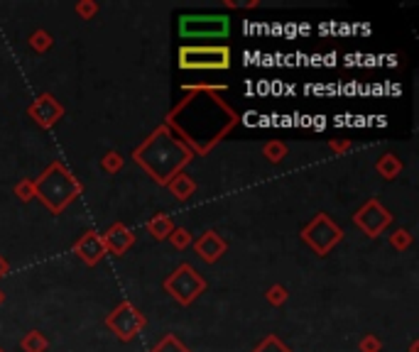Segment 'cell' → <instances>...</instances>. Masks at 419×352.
<instances>
[{
    "label": "cell",
    "instance_id": "6da1fadb",
    "mask_svg": "<svg viewBox=\"0 0 419 352\" xmlns=\"http://www.w3.org/2000/svg\"><path fill=\"white\" fill-rule=\"evenodd\" d=\"M133 159L140 169H145L157 184L167 186V181L175 174L184 171L186 164L194 159L189 144H184V139L175 137L172 130L167 125H160L157 130H152V135L140 144L133 152Z\"/></svg>",
    "mask_w": 419,
    "mask_h": 352
},
{
    "label": "cell",
    "instance_id": "7a4b0ae2",
    "mask_svg": "<svg viewBox=\"0 0 419 352\" xmlns=\"http://www.w3.org/2000/svg\"><path fill=\"white\" fill-rule=\"evenodd\" d=\"M81 196V181L61 162H52L35 179V199H40L52 213H61Z\"/></svg>",
    "mask_w": 419,
    "mask_h": 352
},
{
    "label": "cell",
    "instance_id": "3957f363",
    "mask_svg": "<svg viewBox=\"0 0 419 352\" xmlns=\"http://www.w3.org/2000/svg\"><path fill=\"white\" fill-rule=\"evenodd\" d=\"M165 291L170 293L177 303L189 306V303H194L196 298L206 291V279L201 277L191 264L184 262L165 279Z\"/></svg>",
    "mask_w": 419,
    "mask_h": 352
},
{
    "label": "cell",
    "instance_id": "277c9868",
    "mask_svg": "<svg viewBox=\"0 0 419 352\" xmlns=\"http://www.w3.org/2000/svg\"><path fill=\"white\" fill-rule=\"evenodd\" d=\"M302 240H304L319 257H324V254H329L331 250L344 240V230L326 213H316L314 218L302 228Z\"/></svg>",
    "mask_w": 419,
    "mask_h": 352
},
{
    "label": "cell",
    "instance_id": "5b68a950",
    "mask_svg": "<svg viewBox=\"0 0 419 352\" xmlns=\"http://www.w3.org/2000/svg\"><path fill=\"white\" fill-rule=\"evenodd\" d=\"M179 66L186 71H221L230 66L228 47H182Z\"/></svg>",
    "mask_w": 419,
    "mask_h": 352
},
{
    "label": "cell",
    "instance_id": "8992f818",
    "mask_svg": "<svg viewBox=\"0 0 419 352\" xmlns=\"http://www.w3.org/2000/svg\"><path fill=\"white\" fill-rule=\"evenodd\" d=\"M105 326L115 332L118 340H133V337H138L140 332L145 330L147 318H145V313L135 306V303L123 301V303H118L108 316H105Z\"/></svg>",
    "mask_w": 419,
    "mask_h": 352
},
{
    "label": "cell",
    "instance_id": "52a82bcc",
    "mask_svg": "<svg viewBox=\"0 0 419 352\" xmlns=\"http://www.w3.org/2000/svg\"><path fill=\"white\" fill-rule=\"evenodd\" d=\"M230 22L226 15H184L179 20V35L189 40H209V37H228Z\"/></svg>",
    "mask_w": 419,
    "mask_h": 352
},
{
    "label": "cell",
    "instance_id": "ba28073f",
    "mask_svg": "<svg viewBox=\"0 0 419 352\" xmlns=\"http://www.w3.org/2000/svg\"><path fill=\"white\" fill-rule=\"evenodd\" d=\"M353 225L358 230H363L368 238H378L380 233H385V230L392 225V213H390L380 201L370 199V201H365L358 211H355Z\"/></svg>",
    "mask_w": 419,
    "mask_h": 352
},
{
    "label": "cell",
    "instance_id": "9c48e42d",
    "mask_svg": "<svg viewBox=\"0 0 419 352\" xmlns=\"http://www.w3.org/2000/svg\"><path fill=\"white\" fill-rule=\"evenodd\" d=\"M27 113H30V118L35 120L40 128L50 130L61 120V115H64V105H61L52 93H45L30 105V110H27Z\"/></svg>",
    "mask_w": 419,
    "mask_h": 352
},
{
    "label": "cell",
    "instance_id": "30bf717a",
    "mask_svg": "<svg viewBox=\"0 0 419 352\" xmlns=\"http://www.w3.org/2000/svg\"><path fill=\"white\" fill-rule=\"evenodd\" d=\"M105 245H103V238H101L96 230H86L79 240L74 243V254L86 264V267H96L101 259L105 257Z\"/></svg>",
    "mask_w": 419,
    "mask_h": 352
},
{
    "label": "cell",
    "instance_id": "8fae6325",
    "mask_svg": "<svg viewBox=\"0 0 419 352\" xmlns=\"http://www.w3.org/2000/svg\"><path fill=\"white\" fill-rule=\"evenodd\" d=\"M191 245H194V252L199 254V259H204L206 264L219 262L226 254V250H228V243H226L216 230H206V233L199 235Z\"/></svg>",
    "mask_w": 419,
    "mask_h": 352
},
{
    "label": "cell",
    "instance_id": "7c38bea8",
    "mask_svg": "<svg viewBox=\"0 0 419 352\" xmlns=\"http://www.w3.org/2000/svg\"><path fill=\"white\" fill-rule=\"evenodd\" d=\"M101 238H103L105 250L113 254H125L135 245L133 228H128L125 223H113L108 230H105V235H101Z\"/></svg>",
    "mask_w": 419,
    "mask_h": 352
},
{
    "label": "cell",
    "instance_id": "4fadbf2b",
    "mask_svg": "<svg viewBox=\"0 0 419 352\" xmlns=\"http://www.w3.org/2000/svg\"><path fill=\"white\" fill-rule=\"evenodd\" d=\"M167 189H170L172 196H177L179 201H186V199H191V196L196 194V181L191 179L186 171H179V174H175L170 181H167Z\"/></svg>",
    "mask_w": 419,
    "mask_h": 352
},
{
    "label": "cell",
    "instance_id": "5bb4252c",
    "mask_svg": "<svg viewBox=\"0 0 419 352\" xmlns=\"http://www.w3.org/2000/svg\"><path fill=\"white\" fill-rule=\"evenodd\" d=\"M172 230H175V223H172V218L165 213H157L147 220V233L155 240H167L172 235Z\"/></svg>",
    "mask_w": 419,
    "mask_h": 352
},
{
    "label": "cell",
    "instance_id": "9a60e30c",
    "mask_svg": "<svg viewBox=\"0 0 419 352\" xmlns=\"http://www.w3.org/2000/svg\"><path fill=\"white\" fill-rule=\"evenodd\" d=\"M375 169H378V174L383 179L392 181L397 179L399 171H402V162H399V157H395V154H383V157L378 159V164H375Z\"/></svg>",
    "mask_w": 419,
    "mask_h": 352
},
{
    "label": "cell",
    "instance_id": "2e32d148",
    "mask_svg": "<svg viewBox=\"0 0 419 352\" xmlns=\"http://www.w3.org/2000/svg\"><path fill=\"white\" fill-rule=\"evenodd\" d=\"M20 347L25 352H47V347H50V342H47V337L42 335L40 330H30L25 337L20 340Z\"/></svg>",
    "mask_w": 419,
    "mask_h": 352
},
{
    "label": "cell",
    "instance_id": "e0dca14e",
    "mask_svg": "<svg viewBox=\"0 0 419 352\" xmlns=\"http://www.w3.org/2000/svg\"><path fill=\"white\" fill-rule=\"evenodd\" d=\"M263 157H267V162L279 164L287 157V144L279 142V139H270V142L263 144Z\"/></svg>",
    "mask_w": 419,
    "mask_h": 352
},
{
    "label": "cell",
    "instance_id": "ac0fdd59",
    "mask_svg": "<svg viewBox=\"0 0 419 352\" xmlns=\"http://www.w3.org/2000/svg\"><path fill=\"white\" fill-rule=\"evenodd\" d=\"M150 352H191V350L184 345V342L179 340V337H177V335H172V332H170V335H165V337H162V340L157 342V345L152 347Z\"/></svg>",
    "mask_w": 419,
    "mask_h": 352
},
{
    "label": "cell",
    "instance_id": "d6986e66",
    "mask_svg": "<svg viewBox=\"0 0 419 352\" xmlns=\"http://www.w3.org/2000/svg\"><path fill=\"white\" fill-rule=\"evenodd\" d=\"M27 42H30V47L37 52V54H45V52L50 49L52 42H54V40H52V35H50L47 30H35V32L30 35V40H27Z\"/></svg>",
    "mask_w": 419,
    "mask_h": 352
},
{
    "label": "cell",
    "instance_id": "ffe728a7",
    "mask_svg": "<svg viewBox=\"0 0 419 352\" xmlns=\"http://www.w3.org/2000/svg\"><path fill=\"white\" fill-rule=\"evenodd\" d=\"M253 352H292V350H290V347L285 345V342L279 340L277 335H267V337H265L263 342H260L258 347H255Z\"/></svg>",
    "mask_w": 419,
    "mask_h": 352
},
{
    "label": "cell",
    "instance_id": "44dd1931",
    "mask_svg": "<svg viewBox=\"0 0 419 352\" xmlns=\"http://www.w3.org/2000/svg\"><path fill=\"white\" fill-rule=\"evenodd\" d=\"M123 164H125V157L118 152H108L103 159H101V167H103V171H108V174H118L120 169H123Z\"/></svg>",
    "mask_w": 419,
    "mask_h": 352
},
{
    "label": "cell",
    "instance_id": "7402d4cb",
    "mask_svg": "<svg viewBox=\"0 0 419 352\" xmlns=\"http://www.w3.org/2000/svg\"><path fill=\"white\" fill-rule=\"evenodd\" d=\"M167 240H170V243L175 245L177 250H186L191 243H194L191 233H189V230H184V228H175V230H172V235H170Z\"/></svg>",
    "mask_w": 419,
    "mask_h": 352
},
{
    "label": "cell",
    "instance_id": "603a6c76",
    "mask_svg": "<svg viewBox=\"0 0 419 352\" xmlns=\"http://www.w3.org/2000/svg\"><path fill=\"white\" fill-rule=\"evenodd\" d=\"M15 196L22 201V204H30L32 199H35V181L30 179H22L15 184Z\"/></svg>",
    "mask_w": 419,
    "mask_h": 352
},
{
    "label": "cell",
    "instance_id": "cb8c5ba5",
    "mask_svg": "<svg viewBox=\"0 0 419 352\" xmlns=\"http://www.w3.org/2000/svg\"><path fill=\"white\" fill-rule=\"evenodd\" d=\"M287 289L282 286V284H272V286L267 289V293H265V298H267V303H272V306H282V303L287 301Z\"/></svg>",
    "mask_w": 419,
    "mask_h": 352
},
{
    "label": "cell",
    "instance_id": "d4e9b609",
    "mask_svg": "<svg viewBox=\"0 0 419 352\" xmlns=\"http://www.w3.org/2000/svg\"><path fill=\"white\" fill-rule=\"evenodd\" d=\"M390 245H392L395 250H407L409 245H412V235H409V230H395V233L390 235Z\"/></svg>",
    "mask_w": 419,
    "mask_h": 352
},
{
    "label": "cell",
    "instance_id": "484cf974",
    "mask_svg": "<svg viewBox=\"0 0 419 352\" xmlns=\"http://www.w3.org/2000/svg\"><path fill=\"white\" fill-rule=\"evenodd\" d=\"M76 13H79L84 20H91V17H96V13H98V3H94V0H81V3H76Z\"/></svg>",
    "mask_w": 419,
    "mask_h": 352
},
{
    "label": "cell",
    "instance_id": "4316f807",
    "mask_svg": "<svg viewBox=\"0 0 419 352\" xmlns=\"http://www.w3.org/2000/svg\"><path fill=\"white\" fill-rule=\"evenodd\" d=\"M380 340L375 335H365L363 340H360V352H380Z\"/></svg>",
    "mask_w": 419,
    "mask_h": 352
},
{
    "label": "cell",
    "instance_id": "83f0119b",
    "mask_svg": "<svg viewBox=\"0 0 419 352\" xmlns=\"http://www.w3.org/2000/svg\"><path fill=\"white\" fill-rule=\"evenodd\" d=\"M331 149L334 152H346V149H351V139H331Z\"/></svg>",
    "mask_w": 419,
    "mask_h": 352
},
{
    "label": "cell",
    "instance_id": "f1b7e54d",
    "mask_svg": "<svg viewBox=\"0 0 419 352\" xmlns=\"http://www.w3.org/2000/svg\"><path fill=\"white\" fill-rule=\"evenodd\" d=\"M8 272H10V264H8L6 259H3V254H0V279L6 277Z\"/></svg>",
    "mask_w": 419,
    "mask_h": 352
},
{
    "label": "cell",
    "instance_id": "f546056e",
    "mask_svg": "<svg viewBox=\"0 0 419 352\" xmlns=\"http://www.w3.org/2000/svg\"><path fill=\"white\" fill-rule=\"evenodd\" d=\"M409 352H417V340H414L412 345H409Z\"/></svg>",
    "mask_w": 419,
    "mask_h": 352
},
{
    "label": "cell",
    "instance_id": "4dcf8cb0",
    "mask_svg": "<svg viewBox=\"0 0 419 352\" xmlns=\"http://www.w3.org/2000/svg\"><path fill=\"white\" fill-rule=\"evenodd\" d=\"M3 298H6V296H3V291H0V303H3Z\"/></svg>",
    "mask_w": 419,
    "mask_h": 352
},
{
    "label": "cell",
    "instance_id": "1f68e13d",
    "mask_svg": "<svg viewBox=\"0 0 419 352\" xmlns=\"http://www.w3.org/2000/svg\"><path fill=\"white\" fill-rule=\"evenodd\" d=\"M0 352H6V350H3V347H0Z\"/></svg>",
    "mask_w": 419,
    "mask_h": 352
}]
</instances>
